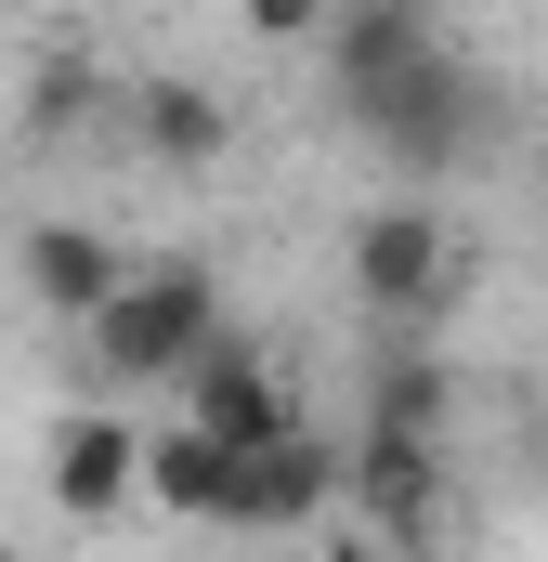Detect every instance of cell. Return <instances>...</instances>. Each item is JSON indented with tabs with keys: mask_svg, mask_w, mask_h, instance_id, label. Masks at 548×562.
<instances>
[{
	"mask_svg": "<svg viewBox=\"0 0 548 562\" xmlns=\"http://www.w3.org/2000/svg\"><path fill=\"white\" fill-rule=\"evenodd\" d=\"M340 119L379 144L406 183H444L457 157H483V132H496V92H483V66L470 53H418V66H392V79H366V92H340Z\"/></svg>",
	"mask_w": 548,
	"mask_h": 562,
	"instance_id": "obj_1",
	"label": "cell"
},
{
	"mask_svg": "<svg viewBox=\"0 0 548 562\" xmlns=\"http://www.w3.org/2000/svg\"><path fill=\"white\" fill-rule=\"evenodd\" d=\"M209 340H222V288H209V262H132V288L92 314V367H105L118 393H183Z\"/></svg>",
	"mask_w": 548,
	"mask_h": 562,
	"instance_id": "obj_2",
	"label": "cell"
},
{
	"mask_svg": "<svg viewBox=\"0 0 548 562\" xmlns=\"http://www.w3.org/2000/svg\"><path fill=\"white\" fill-rule=\"evenodd\" d=\"M340 276H353V314H366L379 340H431V314H444V288H457V236H444V210L379 196V210L353 223Z\"/></svg>",
	"mask_w": 548,
	"mask_h": 562,
	"instance_id": "obj_3",
	"label": "cell"
},
{
	"mask_svg": "<svg viewBox=\"0 0 548 562\" xmlns=\"http://www.w3.org/2000/svg\"><path fill=\"white\" fill-rule=\"evenodd\" d=\"M353 497V445H327V431H274V445H249V471H236V537H300V524H327Z\"/></svg>",
	"mask_w": 548,
	"mask_h": 562,
	"instance_id": "obj_4",
	"label": "cell"
},
{
	"mask_svg": "<svg viewBox=\"0 0 548 562\" xmlns=\"http://www.w3.org/2000/svg\"><path fill=\"white\" fill-rule=\"evenodd\" d=\"M170 406H183V419H209L222 445H274V431H300V406H287V380H274V353L249 340V327H222Z\"/></svg>",
	"mask_w": 548,
	"mask_h": 562,
	"instance_id": "obj_5",
	"label": "cell"
},
{
	"mask_svg": "<svg viewBox=\"0 0 548 562\" xmlns=\"http://www.w3.org/2000/svg\"><path fill=\"white\" fill-rule=\"evenodd\" d=\"M353 510H366L392 550H431V537H444V445H418V431H353Z\"/></svg>",
	"mask_w": 548,
	"mask_h": 562,
	"instance_id": "obj_6",
	"label": "cell"
},
{
	"mask_svg": "<svg viewBox=\"0 0 548 562\" xmlns=\"http://www.w3.org/2000/svg\"><path fill=\"white\" fill-rule=\"evenodd\" d=\"M132 497H144L132 419H92V406H79V419L53 431V510H66V524H118Z\"/></svg>",
	"mask_w": 548,
	"mask_h": 562,
	"instance_id": "obj_7",
	"label": "cell"
},
{
	"mask_svg": "<svg viewBox=\"0 0 548 562\" xmlns=\"http://www.w3.org/2000/svg\"><path fill=\"white\" fill-rule=\"evenodd\" d=\"M236 471H249V445H222V431L183 419V406H170V431L144 445V497H157L170 524H222V510H236Z\"/></svg>",
	"mask_w": 548,
	"mask_h": 562,
	"instance_id": "obj_8",
	"label": "cell"
},
{
	"mask_svg": "<svg viewBox=\"0 0 548 562\" xmlns=\"http://www.w3.org/2000/svg\"><path fill=\"white\" fill-rule=\"evenodd\" d=\"M13 262H26V301H39V314H79V327L132 288V262H118L92 223H26V249H13Z\"/></svg>",
	"mask_w": 548,
	"mask_h": 562,
	"instance_id": "obj_9",
	"label": "cell"
},
{
	"mask_svg": "<svg viewBox=\"0 0 548 562\" xmlns=\"http://www.w3.org/2000/svg\"><path fill=\"white\" fill-rule=\"evenodd\" d=\"M132 144L157 157V170H209V157L236 144V105H222L209 79H144L132 92Z\"/></svg>",
	"mask_w": 548,
	"mask_h": 562,
	"instance_id": "obj_10",
	"label": "cell"
},
{
	"mask_svg": "<svg viewBox=\"0 0 548 562\" xmlns=\"http://www.w3.org/2000/svg\"><path fill=\"white\" fill-rule=\"evenodd\" d=\"M444 419H457V367H444L431 340H379V353H366V431L444 445Z\"/></svg>",
	"mask_w": 548,
	"mask_h": 562,
	"instance_id": "obj_11",
	"label": "cell"
},
{
	"mask_svg": "<svg viewBox=\"0 0 548 562\" xmlns=\"http://www.w3.org/2000/svg\"><path fill=\"white\" fill-rule=\"evenodd\" d=\"M418 53H431V0H340V13H327V79H340V92L392 79Z\"/></svg>",
	"mask_w": 548,
	"mask_h": 562,
	"instance_id": "obj_12",
	"label": "cell"
},
{
	"mask_svg": "<svg viewBox=\"0 0 548 562\" xmlns=\"http://www.w3.org/2000/svg\"><path fill=\"white\" fill-rule=\"evenodd\" d=\"M92 119V66H39V92H26V132H79Z\"/></svg>",
	"mask_w": 548,
	"mask_h": 562,
	"instance_id": "obj_13",
	"label": "cell"
},
{
	"mask_svg": "<svg viewBox=\"0 0 548 562\" xmlns=\"http://www.w3.org/2000/svg\"><path fill=\"white\" fill-rule=\"evenodd\" d=\"M236 13H249V40H327L340 0H236Z\"/></svg>",
	"mask_w": 548,
	"mask_h": 562,
	"instance_id": "obj_14",
	"label": "cell"
},
{
	"mask_svg": "<svg viewBox=\"0 0 548 562\" xmlns=\"http://www.w3.org/2000/svg\"><path fill=\"white\" fill-rule=\"evenodd\" d=\"M0 562H13V550H0Z\"/></svg>",
	"mask_w": 548,
	"mask_h": 562,
	"instance_id": "obj_15",
	"label": "cell"
}]
</instances>
